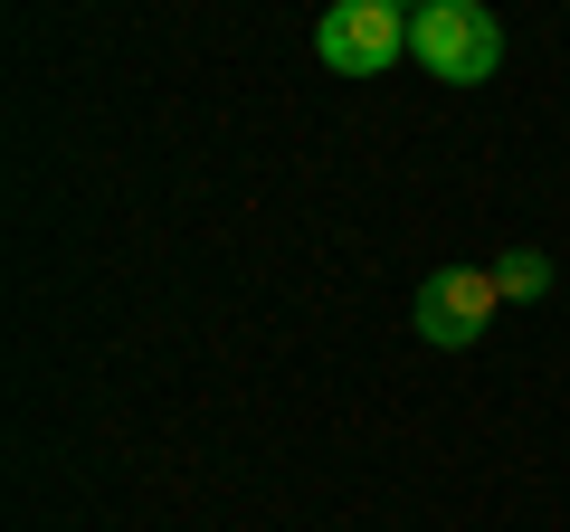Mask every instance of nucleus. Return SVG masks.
Here are the masks:
<instances>
[{"label":"nucleus","mask_w":570,"mask_h":532,"mask_svg":"<svg viewBox=\"0 0 570 532\" xmlns=\"http://www.w3.org/2000/svg\"><path fill=\"white\" fill-rule=\"evenodd\" d=\"M409 58L438 86H485L504 67V20H494L485 0H428L419 20H409Z\"/></svg>","instance_id":"1"},{"label":"nucleus","mask_w":570,"mask_h":532,"mask_svg":"<svg viewBox=\"0 0 570 532\" xmlns=\"http://www.w3.org/2000/svg\"><path fill=\"white\" fill-rule=\"evenodd\" d=\"M314 58L333 77H381L390 58H409V10H390V0H333L314 20Z\"/></svg>","instance_id":"2"},{"label":"nucleus","mask_w":570,"mask_h":532,"mask_svg":"<svg viewBox=\"0 0 570 532\" xmlns=\"http://www.w3.org/2000/svg\"><path fill=\"white\" fill-rule=\"evenodd\" d=\"M494 314H504V295H494V266H438V276L419 286V305H409V324H419V343L466 352V343H485Z\"/></svg>","instance_id":"3"},{"label":"nucleus","mask_w":570,"mask_h":532,"mask_svg":"<svg viewBox=\"0 0 570 532\" xmlns=\"http://www.w3.org/2000/svg\"><path fill=\"white\" fill-rule=\"evenodd\" d=\"M494 295H504V305L551 295V257H542V247H504V257H494Z\"/></svg>","instance_id":"4"},{"label":"nucleus","mask_w":570,"mask_h":532,"mask_svg":"<svg viewBox=\"0 0 570 532\" xmlns=\"http://www.w3.org/2000/svg\"><path fill=\"white\" fill-rule=\"evenodd\" d=\"M390 10H409V20H419V10H428V0H390Z\"/></svg>","instance_id":"5"}]
</instances>
